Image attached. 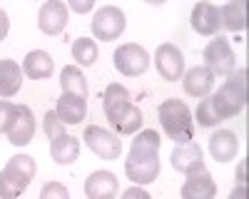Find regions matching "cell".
Returning a JSON list of instances; mask_svg holds the SVG:
<instances>
[{"label":"cell","instance_id":"1","mask_svg":"<svg viewBox=\"0 0 249 199\" xmlns=\"http://www.w3.org/2000/svg\"><path fill=\"white\" fill-rule=\"evenodd\" d=\"M160 134L155 130H142L135 139L130 154L124 159V174L135 187L152 184L160 177Z\"/></svg>","mask_w":249,"mask_h":199},{"label":"cell","instance_id":"24","mask_svg":"<svg viewBox=\"0 0 249 199\" xmlns=\"http://www.w3.org/2000/svg\"><path fill=\"white\" fill-rule=\"evenodd\" d=\"M3 169H5L8 174H13L15 179H20L23 184H28V187H30V182L35 179V172H37L35 159H33L30 154H15V157H10L8 165H5Z\"/></svg>","mask_w":249,"mask_h":199},{"label":"cell","instance_id":"20","mask_svg":"<svg viewBox=\"0 0 249 199\" xmlns=\"http://www.w3.org/2000/svg\"><path fill=\"white\" fill-rule=\"evenodd\" d=\"M237 149H239V139L232 130H219L210 137V152L217 162H230V159H234Z\"/></svg>","mask_w":249,"mask_h":199},{"label":"cell","instance_id":"8","mask_svg":"<svg viewBox=\"0 0 249 199\" xmlns=\"http://www.w3.org/2000/svg\"><path fill=\"white\" fill-rule=\"evenodd\" d=\"M82 139H85V145L100 159H120V154H122V139L100 125H90L85 130V134H82Z\"/></svg>","mask_w":249,"mask_h":199},{"label":"cell","instance_id":"22","mask_svg":"<svg viewBox=\"0 0 249 199\" xmlns=\"http://www.w3.org/2000/svg\"><path fill=\"white\" fill-rule=\"evenodd\" d=\"M219 17H222V28L232 30V33H242L247 28V5H244V0L224 3L219 8Z\"/></svg>","mask_w":249,"mask_h":199},{"label":"cell","instance_id":"5","mask_svg":"<svg viewBox=\"0 0 249 199\" xmlns=\"http://www.w3.org/2000/svg\"><path fill=\"white\" fill-rule=\"evenodd\" d=\"M90 28H92L95 40L112 43V40H117L124 33V28H127V17H124V13L117 5H102L100 10H95Z\"/></svg>","mask_w":249,"mask_h":199},{"label":"cell","instance_id":"30","mask_svg":"<svg viewBox=\"0 0 249 199\" xmlns=\"http://www.w3.org/2000/svg\"><path fill=\"white\" fill-rule=\"evenodd\" d=\"M13 112H15V105L8 102V100H0V132H8Z\"/></svg>","mask_w":249,"mask_h":199},{"label":"cell","instance_id":"14","mask_svg":"<svg viewBox=\"0 0 249 199\" xmlns=\"http://www.w3.org/2000/svg\"><path fill=\"white\" fill-rule=\"evenodd\" d=\"M120 189L117 177L107 169H97L85 179V194L88 199H115Z\"/></svg>","mask_w":249,"mask_h":199},{"label":"cell","instance_id":"26","mask_svg":"<svg viewBox=\"0 0 249 199\" xmlns=\"http://www.w3.org/2000/svg\"><path fill=\"white\" fill-rule=\"evenodd\" d=\"M195 122L199 125V127H217L219 122H222V117L217 115V110H214V102H212V95L210 97H202V102L197 105V110H195Z\"/></svg>","mask_w":249,"mask_h":199},{"label":"cell","instance_id":"11","mask_svg":"<svg viewBox=\"0 0 249 199\" xmlns=\"http://www.w3.org/2000/svg\"><path fill=\"white\" fill-rule=\"evenodd\" d=\"M68 17H70V10L62 0H48V3L40 5V13H37V28L43 30L45 35H60L68 25Z\"/></svg>","mask_w":249,"mask_h":199},{"label":"cell","instance_id":"17","mask_svg":"<svg viewBox=\"0 0 249 199\" xmlns=\"http://www.w3.org/2000/svg\"><path fill=\"white\" fill-rule=\"evenodd\" d=\"M55 112L62 125H80L88 115V100L77 95H60Z\"/></svg>","mask_w":249,"mask_h":199},{"label":"cell","instance_id":"15","mask_svg":"<svg viewBox=\"0 0 249 199\" xmlns=\"http://www.w3.org/2000/svg\"><path fill=\"white\" fill-rule=\"evenodd\" d=\"M182 87L190 97H210L214 90V75L207 70L204 65H197L192 70H187L182 75Z\"/></svg>","mask_w":249,"mask_h":199},{"label":"cell","instance_id":"23","mask_svg":"<svg viewBox=\"0 0 249 199\" xmlns=\"http://www.w3.org/2000/svg\"><path fill=\"white\" fill-rule=\"evenodd\" d=\"M60 87H62V95L88 97V80H85V75L80 72V67H75V65L62 67V72H60Z\"/></svg>","mask_w":249,"mask_h":199},{"label":"cell","instance_id":"3","mask_svg":"<svg viewBox=\"0 0 249 199\" xmlns=\"http://www.w3.org/2000/svg\"><path fill=\"white\" fill-rule=\"evenodd\" d=\"M247 77H249L247 67L234 70L232 75H227L224 85L212 95L214 110L222 119H232L239 112H244V107H247Z\"/></svg>","mask_w":249,"mask_h":199},{"label":"cell","instance_id":"35","mask_svg":"<svg viewBox=\"0 0 249 199\" xmlns=\"http://www.w3.org/2000/svg\"><path fill=\"white\" fill-rule=\"evenodd\" d=\"M244 165H247V162H242V165H239V169H237V179H239V184H244Z\"/></svg>","mask_w":249,"mask_h":199},{"label":"cell","instance_id":"19","mask_svg":"<svg viewBox=\"0 0 249 199\" xmlns=\"http://www.w3.org/2000/svg\"><path fill=\"white\" fill-rule=\"evenodd\" d=\"M23 87V67L15 60H0V97L10 100Z\"/></svg>","mask_w":249,"mask_h":199},{"label":"cell","instance_id":"33","mask_svg":"<svg viewBox=\"0 0 249 199\" xmlns=\"http://www.w3.org/2000/svg\"><path fill=\"white\" fill-rule=\"evenodd\" d=\"M8 33H10V17H8V13L0 8V43L8 37Z\"/></svg>","mask_w":249,"mask_h":199},{"label":"cell","instance_id":"10","mask_svg":"<svg viewBox=\"0 0 249 199\" xmlns=\"http://www.w3.org/2000/svg\"><path fill=\"white\" fill-rule=\"evenodd\" d=\"M8 142L15 147H25L33 142L35 137V115L28 105H15L13 119H10V127H8Z\"/></svg>","mask_w":249,"mask_h":199},{"label":"cell","instance_id":"16","mask_svg":"<svg viewBox=\"0 0 249 199\" xmlns=\"http://www.w3.org/2000/svg\"><path fill=\"white\" fill-rule=\"evenodd\" d=\"M192 28L199 35H207V37L219 35V28H222L219 8L212 5V3H197L192 8Z\"/></svg>","mask_w":249,"mask_h":199},{"label":"cell","instance_id":"7","mask_svg":"<svg viewBox=\"0 0 249 199\" xmlns=\"http://www.w3.org/2000/svg\"><path fill=\"white\" fill-rule=\"evenodd\" d=\"M102 110H105L107 122L117 134H135L142 127V112L137 105H132V100H122V102H115Z\"/></svg>","mask_w":249,"mask_h":199},{"label":"cell","instance_id":"18","mask_svg":"<svg viewBox=\"0 0 249 199\" xmlns=\"http://www.w3.org/2000/svg\"><path fill=\"white\" fill-rule=\"evenodd\" d=\"M55 72V60L50 57V52L45 50H33L25 55L23 60V75H28L30 80H48Z\"/></svg>","mask_w":249,"mask_h":199},{"label":"cell","instance_id":"31","mask_svg":"<svg viewBox=\"0 0 249 199\" xmlns=\"http://www.w3.org/2000/svg\"><path fill=\"white\" fill-rule=\"evenodd\" d=\"M120 199H152L150 192H144L142 187H130V189H124Z\"/></svg>","mask_w":249,"mask_h":199},{"label":"cell","instance_id":"29","mask_svg":"<svg viewBox=\"0 0 249 199\" xmlns=\"http://www.w3.org/2000/svg\"><path fill=\"white\" fill-rule=\"evenodd\" d=\"M40 199H70V192L60 182H45L40 189Z\"/></svg>","mask_w":249,"mask_h":199},{"label":"cell","instance_id":"25","mask_svg":"<svg viewBox=\"0 0 249 199\" xmlns=\"http://www.w3.org/2000/svg\"><path fill=\"white\" fill-rule=\"evenodd\" d=\"M72 57L82 67H92L97 63V43L92 37H77L72 43Z\"/></svg>","mask_w":249,"mask_h":199},{"label":"cell","instance_id":"6","mask_svg":"<svg viewBox=\"0 0 249 199\" xmlns=\"http://www.w3.org/2000/svg\"><path fill=\"white\" fill-rule=\"evenodd\" d=\"M112 60H115L117 72L127 75V77H140V75L147 72V67H150V52L144 50L142 45H137V43L120 45L115 50Z\"/></svg>","mask_w":249,"mask_h":199},{"label":"cell","instance_id":"13","mask_svg":"<svg viewBox=\"0 0 249 199\" xmlns=\"http://www.w3.org/2000/svg\"><path fill=\"white\" fill-rule=\"evenodd\" d=\"M179 197L182 199H214L217 197V182L207 169L187 174L184 184L179 189Z\"/></svg>","mask_w":249,"mask_h":199},{"label":"cell","instance_id":"32","mask_svg":"<svg viewBox=\"0 0 249 199\" xmlns=\"http://www.w3.org/2000/svg\"><path fill=\"white\" fill-rule=\"evenodd\" d=\"M92 8H95L92 0H70L68 5V10H75V13H90Z\"/></svg>","mask_w":249,"mask_h":199},{"label":"cell","instance_id":"21","mask_svg":"<svg viewBox=\"0 0 249 199\" xmlns=\"http://www.w3.org/2000/svg\"><path fill=\"white\" fill-rule=\"evenodd\" d=\"M50 154L57 165H72L80 154V139L72 134H60L50 142Z\"/></svg>","mask_w":249,"mask_h":199},{"label":"cell","instance_id":"34","mask_svg":"<svg viewBox=\"0 0 249 199\" xmlns=\"http://www.w3.org/2000/svg\"><path fill=\"white\" fill-rule=\"evenodd\" d=\"M230 199H247V184H237L230 194Z\"/></svg>","mask_w":249,"mask_h":199},{"label":"cell","instance_id":"27","mask_svg":"<svg viewBox=\"0 0 249 199\" xmlns=\"http://www.w3.org/2000/svg\"><path fill=\"white\" fill-rule=\"evenodd\" d=\"M25 189H28V184H23L20 179H15L5 169L0 172V199H18Z\"/></svg>","mask_w":249,"mask_h":199},{"label":"cell","instance_id":"2","mask_svg":"<svg viewBox=\"0 0 249 199\" xmlns=\"http://www.w3.org/2000/svg\"><path fill=\"white\" fill-rule=\"evenodd\" d=\"M157 117H160V125L164 130L175 145H187L195 139V119H192V112L187 107L182 100H164L157 110Z\"/></svg>","mask_w":249,"mask_h":199},{"label":"cell","instance_id":"12","mask_svg":"<svg viewBox=\"0 0 249 199\" xmlns=\"http://www.w3.org/2000/svg\"><path fill=\"white\" fill-rule=\"evenodd\" d=\"M172 167L177 169V172H182L184 177L187 174H195V172H202V169H207L204 167V157H202V149H199V145L195 142H187V145H177L175 149H172Z\"/></svg>","mask_w":249,"mask_h":199},{"label":"cell","instance_id":"9","mask_svg":"<svg viewBox=\"0 0 249 199\" xmlns=\"http://www.w3.org/2000/svg\"><path fill=\"white\" fill-rule=\"evenodd\" d=\"M155 67L162 80L167 83H177L184 75V55L175 43H162L155 50Z\"/></svg>","mask_w":249,"mask_h":199},{"label":"cell","instance_id":"28","mask_svg":"<svg viewBox=\"0 0 249 199\" xmlns=\"http://www.w3.org/2000/svg\"><path fill=\"white\" fill-rule=\"evenodd\" d=\"M43 132L48 134L50 142H53V139H57L60 134H65V125L60 122V117H57V112H55V110L45 115V119H43Z\"/></svg>","mask_w":249,"mask_h":199},{"label":"cell","instance_id":"4","mask_svg":"<svg viewBox=\"0 0 249 199\" xmlns=\"http://www.w3.org/2000/svg\"><path fill=\"white\" fill-rule=\"evenodd\" d=\"M202 57H204V67L210 70L214 77H227V75L234 72L237 57L232 52L230 40H227L224 35H214L210 43H207Z\"/></svg>","mask_w":249,"mask_h":199}]
</instances>
